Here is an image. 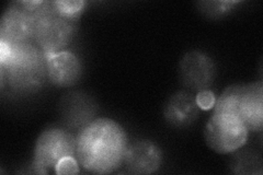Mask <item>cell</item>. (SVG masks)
<instances>
[{
	"mask_svg": "<svg viewBox=\"0 0 263 175\" xmlns=\"http://www.w3.org/2000/svg\"><path fill=\"white\" fill-rule=\"evenodd\" d=\"M128 147L125 130L110 119H97L82 127L76 137V158L86 171L110 174L124 163Z\"/></svg>",
	"mask_w": 263,
	"mask_h": 175,
	"instance_id": "1",
	"label": "cell"
},
{
	"mask_svg": "<svg viewBox=\"0 0 263 175\" xmlns=\"http://www.w3.org/2000/svg\"><path fill=\"white\" fill-rule=\"evenodd\" d=\"M0 69L2 87L6 80L18 93L35 92L47 78L46 57L33 43L11 47L10 55L0 62Z\"/></svg>",
	"mask_w": 263,
	"mask_h": 175,
	"instance_id": "2",
	"label": "cell"
},
{
	"mask_svg": "<svg viewBox=\"0 0 263 175\" xmlns=\"http://www.w3.org/2000/svg\"><path fill=\"white\" fill-rule=\"evenodd\" d=\"M249 130L236 115L214 112L204 129L206 145L213 151L226 154L236 152L248 140Z\"/></svg>",
	"mask_w": 263,
	"mask_h": 175,
	"instance_id": "3",
	"label": "cell"
},
{
	"mask_svg": "<svg viewBox=\"0 0 263 175\" xmlns=\"http://www.w3.org/2000/svg\"><path fill=\"white\" fill-rule=\"evenodd\" d=\"M76 155V138L61 128H47L39 136L34 157L31 164L32 172L47 174L66 157Z\"/></svg>",
	"mask_w": 263,
	"mask_h": 175,
	"instance_id": "4",
	"label": "cell"
},
{
	"mask_svg": "<svg viewBox=\"0 0 263 175\" xmlns=\"http://www.w3.org/2000/svg\"><path fill=\"white\" fill-rule=\"evenodd\" d=\"M182 85L195 92L209 90L216 77V66L212 58L201 51L186 53L179 65Z\"/></svg>",
	"mask_w": 263,
	"mask_h": 175,
	"instance_id": "5",
	"label": "cell"
},
{
	"mask_svg": "<svg viewBox=\"0 0 263 175\" xmlns=\"http://www.w3.org/2000/svg\"><path fill=\"white\" fill-rule=\"evenodd\" d=\"M75 35V22L55 15L35 28L34 43L45 57L62 52Z\"/></svg>",
	"mask_w": 263,
	"mask_h": 175,
	"instance_id": "6",
	"label": "cell"
},
{
	"mask_svg": "<svg viewBox=\"0 0 263 175\" xmlns=\"http://www.w3.org/2000/svg\"><path fill=\"white\" fill-rule=\"evenodd\" d=\"M35 24L32 16L14 3L4 12L0 21V42L9 46L34 43Z\"/></svg>",
	"mask_w": 263,
	"mask_h": 175,
	"instance_id": "7",
	"label": "cell"
},
{
	"mask_svg": "<svg viewBox=\"0 0 263 175\" xmlns=\"http://www.w3.org/2000/svg\"><path fill=\"white\" fill-rule=\"evenodd\" d=\"M237 118L251 131L263 127V85L261 81L242 85L237 103Z\"/></svg>",
	"mask_w": 263,
	"mask_h": 175,
	"instance_id": "8",
	"label": "cell"
},
{
	"mask_svg": "<svg viewBox=\"0 0 263 175\" xmlns=\"http://www.w3.org/2000/svg\"><path fill=\"white\" fill-rule=\"evenodd\" d=\"M161 162V149L151 140L132 144L124 157L125 168L132 174H152L160 168Z\"/></svg>",
	"mask_w": 263,
	"mask_h": 175,
	"instance_id": "9",
	"label": "cell"
},
{
	"mask_svg": "<svg viewBox=\"0 0 263 175\" xmlns=\"http://www.w3.org/2000/svg\"><path fill=\"white\" fill-rule=\"evenodd\" d=\"M47 79L57 87H71L80 80L82 66L79 58L69 51L54 53L46 57Z\"/></svg>",
	"mask_w": 263,
	"mask_h": 175,
	"instance_id": "10",
	"label": "cell"
},
{
	"mask_svg": "<svg viewBox=\"0 0 263 175\" xmlns=\"http://www.w3.org/2000/svg\"><path fill=\"white\" fill-rule=\"evenodd\" d=\"M199 113L195 96L186 91H179L170 96L163 110L164 119L175 127L190 126L199 118Z\"/></svg>",
	"mask_w": 263,
	"mask_h": 175,
	"instance_id": "11",
	"label": "cell"
},
{
	"mask_svg": "<svg viewBox=\"0 0 263 175\" xmlns=\"http://www.w3.org/2000/svg\"><path fill=\"white\" fill-rule=\"evenodd\" d=\"M239 2H232V0H223V2H199L197 8L199 10L209 18L217 19L224 16L234 9Z\"/></svg>",
	"mask_w": 263,
	"mask_h": 175,
	"instance_id": "12",
	"label": "cell"
},
{
	"mask_svg": "<svg viewBox=\"0 0 263 175\" xmlns=\"http://www.w3.org/2000/svg\"><path fill=\"white\" fill-rule=\"evenodd\" d=\"M54 7L57 14L64 19L75 22L84 11L85 2L82 0H56Z\"/></svg>",
	"mask_w": 263,
	"mask_h": 175,
	"instance_id": "13",
	"label": "cell"
},
{
	"mask_svg": "<svg viewBox=\"0 0 263 175\" xmlns=\"http://www.w3.org/2000/svg\"><path fill=\"white\" fill-rule=\"evenodd\" d=\"M261 166L262 163L260 158L248 152L235 155L232 163L233 171L238 174H256L258 173L256 169H261Z\"/></svg>",
	"mask_w": 263,
	"mask_h": 175,
	"instance_id": "14",
	"label": "cell"
},
{
	"mask_svg": "<svg viewBox=\"0 0 263 175\" xmlns=\"http://www.w3.org/2000/svg\"><path fill=\"white\" fill-rule=\"evenodd\" d=\"M78 161L75 157H66L57 163L55 168V173L57 175H72L79 172Z\"/></svg>",
	"mask_w": 263,
	"mask_h": 175,
	"instance_id": "15",
	"label": "cell"
},
{
	"mask_svg": "<svg viewBox=\"0 0 263 175\" xmlns=\"http://www.w3.org/2000/svg\"><path fill=\"white\" fill-rule=\"evenodd\" d=\"M196 104L200 107V110L203 111H210L215 105L216 102V96L214 94L213 91L209 90H203L197 92L196 96Z\"/></svg>",
	"mask_w": 263,
	"mask_h": 175,
	"instance_id": "16",
	"label": "cell"
},
{
	"mask_svg": "<svg viewBox=\"0 0 263 175\" xmlns=\"http://www.w3.org/2000/svg\"><path fill=\"white\" fill-rule=\"evenodd\" d=\"M11 47L5 42H0V62L5 61L6 58L10 55Z\"/></svg>",
	"mask_w": 263,
	"mask_h": 175,
	"instance_id": "17",
	"label": "cell"
}]
</instances>
